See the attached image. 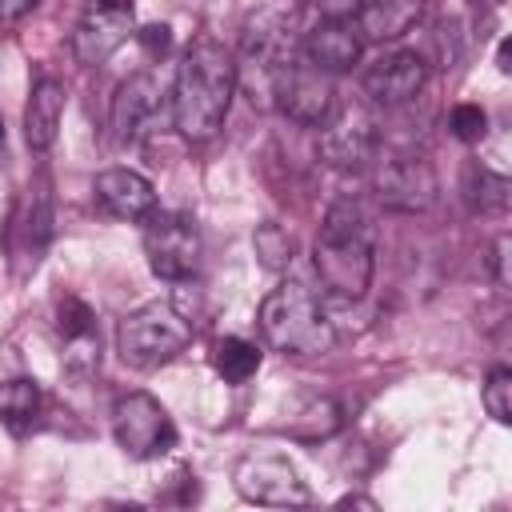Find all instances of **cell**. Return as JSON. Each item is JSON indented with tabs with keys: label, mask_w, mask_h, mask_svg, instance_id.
Instances as JSON below:
<instances>
[{
	"label": "cell",
	"mask_w": 512,
	"mask_h": 512,
	"mask_svg": "<svg viewBox=\"0 0 512 512\" xmlns=\"http://www.w3.org/2000/svg\"><path fill=\"white\" fill-rule=\"evenodd\" d=\"M468 200H472V208L500 216V212L508 208V180H504V176H496V172H488V168H472Z\"/></svg>",
	"instance_id": "25"
},
{
	"label": "cell",
	"mask_w": 512,
	"mask_h": 512,
	"mask_svg": "<svg viewBox=\"0 0 512 512\" xmlns=\"http://www.w3.org/2000/svg\"><path fill=\"white\" fill-rule=\"evenodd\" d=\"M60 116H64V84L52 76H40L24 104V140L32 152L52 148V140L60 132Z\"/></svg>",
	"instance_id": "19"
},
{
	"label": "cell",
	"mask_w": 512,
	"mask_h": 512,
	"mask_svg": "<svg viewBox=\"0 0 512 512\" xmlns=\"http://www.w3.org/2000/svg\"><path fill=\"white\" fill-rule=\"evenodd\" d=\"M144 256L160 280H188L200 264V228L188 212L144 216Z\"/></svg>",
	"instance_id": "7"
},
{
	"label": "cell",
	"mask_w": 512,
	"mask_h": 512,
	"mask_svg": "<svg viewBox=\"0 0 512 512\" xmlns=\"http://www.w3.org/2000/svg\"><path fill=\"white\" fill-rule=\"evenodd\" d=\"M364 52V36L360 28L352 24V16H324L312 32H304L300 40V56L308 64H316L320 72L336 76V72H348Z\"/></svg>",
	"instance_id": "15"
},
{
	"label": "cell",
	"mask_w": 512,
	"mask_h": 512,
	"mask_svg": "<svg viewBox=\"0 0 512 512\" xmlns=\"http://www.w3.org/2000/svg\"><path fill=\"white\" fill-rule=\"evenodd\" d=\"M40 412H44V392L36 380L16 376L0 384V424L12 436H28L40 424Z\"/></svg>",
	"instance_id": "20"
},
{
	"label": "cell",
	"mask_w": 512,
	"mask_h": 512,
	"mask_svg": "<svg viewBox=\"0 0 512 512\" xmlns=\"http://www.w3.org/2000/svg\"><path fill=\"white\" fill-rule=\"evenodd\" d=\"M440 192L436 168L420 152H392L376 168V200L392 212H424Z\"/></svg>",
	"instance_id": "8"
},
{
	"label": "cell",
	"mask_w": 512,
	"mask_h": 512,
	"mask_svg": "<svg viewBox=\"0 0 512 512\" xmlns=\"http://www.w3.org/2000/svg\"><path fill=\"white\" fill-rule=\"evenodd\" d=\"M92 192H96V200L104 204V212H112V216H120V220H144V216L156 212V192H152V184H148L140 172H132V168H104V172L96 176Z\"/></svg>",
	"instance_id": "17"
},
{
	"label": "cell",
	"mask_w": 512,
	"mask_h": 512,
	"mask_svg": "<svg viewBox=\"0 0 512 512\" xmlns=\"http://www.w3.org/2000/svg\"><path fill=\"white\" fill-rule=\"evenodd\" d=\"M340 504H360V508H376V500H364V496H344Z\"/></svg>",
	"instance_id": "33"
},
{
	"label": "cell",
	"mask_w": 512,
	"mask_h": 512,
	"mask_svg": "<svg viewBox=\"0 0 512 512\" xmlns=\"http://www.w3.org/2000/svg\"><path fill=\"white\" fill-rule=\"evenodd\" d=\"M212 368H216L220 380L244 384V380H252L256 368H260V348H256L252 340H244V336H220V340L212 344Z\"/></svg>",
	"instance_id": "21"
},
{
	"label": "cell",
	"mask_w": 512,
	"mask_h": 512,
	"mask_svg": "<svg viewBox=\"0 0 512 512\" xmlns=\"http://www.w3.org/2000/svg\"><path fill=\"white\" fill-rule=\"evenodd\" d=\"M56 332L76 348V356L96 360L92 344H96V316L80 296H60L56 304Z\"/></svg>",
	"instance_id": "22"
},
{
	"label": "cell",
	"mask_w": 512,
	"mask_h": 512,
	"mask_svg": "<svg viewBox=\"0 0 512 512\" xmlns=\"http://www.w3.org/2000/svg\"><path fill=\"white\" fill-rule=\"evenodd\" d=\"M48 240H52V192H48V180L40 176L36 184H28V192L20 196L8 220V256H12L16 276L40 264Z\"/></svg>",
	"instance_id": "10"
},
{
	"label": "cell",
	"mask_w": 512,
	"mask_h": 512,
	"mask_svg": "<svg viewBox=\"0 0 512 512\" xmlns=\"http://www.w3.org/2000/svg\"><path fill=\"white\" fill-rule=\"evenodd\" d=\"M504 260H508V236H500V240H496V252H492V264H496V280H500V284H508Z\"/></svg>",
	"instance_id": "30"
},
{
	"label": "cell",
	"mask_w": 512,
	"mask_h": 512,
	"mask_svg": "<svg viewBox=\"0 0 512 512\" xmlns=\"http://www.w3.org/2000/svg\"><path fill=\"white\" fill-rule=\"evenodd\" d=\"M424 16V0H356L352 24L364 40H400Z\"/></svg>",
	"instance_id": "18"
},
{
	"label": "cell",
	"mask_w": 512,
	"mask_h": 512,
	"mask_svg": "<svg viewBox=\"0 0 512 512\" xmlns=\"http://www.w3.org/2000/svg\"><path fill=\"white\" fill-rule=\"evenodd\" d=\"M136 40L144 44L148 56H168V48H172V28H168V24H148V28L136 32Z\"/></svg>",
	"instance_id": "28"
},
{
	"label": "cell",
	"mask_w": 512,
	"mask_h": 512,
	"mask_svg": "<svg viewBox=\"0 0 512 512\" xmlns=\"http://www.w3.org/2000/svg\"><path fill=\"white\" fill-rule=\"evenodd\" d=\"M340 428V408H336V400H312L296 420H292V436H300V440H320V436H332Z\"/></svg>",
	"instance_id": "23"
},
{
	"label": "cell",
	"mask_w": 512,
	"mask_h": 512,
	"mask_svg": "<svg viewBox=\"0 0 512 512\" xmlns=\"http://www.w3.org/2000/svg\"><path fill=\"white\" fill-rule=\"evenodd\" d=\"M192 336H196L192 320L172 300H152L120 320L116 348H120V360L132 368H160L176 360L192 344Z\"/></svg>",
	"instance_id": "4"
},
{
	"label": "cell",
	"mask_w": 512,
	"mask_h": 512,
	"mask_svg": "<svg viewBox=\"0 0 512 512\" xmlns=\"http://www.w3.org/2000/svg\"><path fill=\"white\" fill-rule=\"evenodd\" d=\"M96 4H100V8H116V12H132L136 0H96Z\"/></svg>",
	"instance_id": "32"
},
{
	"label": "cell",
	"mask_w": 512,
	"mask_h": 512,
	"mask_svg": "<svg viewBox=\"0 0 512 512\" xmlns=\"http://www.w3.org/2000/svg\"><path fill=\"white\" fill-rule=\"evenodd\" d=\"M112 432L116 444L132 460H156L176 448V424L164 412V404L148 392H128L112 408Z\"/></svg>",
	"instance_id": "6"
},
{
	"label": "cell",
	"mask_w": 512,
	"mask_h": 512,
	"mask_svg": "<svg viewBox=\"0 0 512 512\" xmlns=\"http://www.w3.org/2000/svg\"><path fill=\"white\" fill-rule=\"evenodd\" d=\"M236 492L252 504H272V508H292L312 500L300 472L280 456H244L236 464Z\"/></svg>",
	"instance_id": "11"
},
{
	"label": "cell",
	"mask_w": 512,
	"mask_h": 512,
	"mask_svg": "<svg viewBox=\"0 0 512 512\" xmlns=\"http://www.w3.org/2000/svg\"><path fill=\"white\" fill-rule=\"evenodd\" d=\"M496 60H500V72H508V68H512V64H508V60H512V44H508V40H500V52H496Z\"/></svg>",
	"instance_id": "31"
},
{
	"label": "cell",
	"mask_w": 512,
	"mask_h": 512,
	"mask_svg": "<svg viewBox=\"0 0 512 512\" xmlns=\"http://www.w3.org/2000/svg\"><path fill=\"white\" fill-rule=\"evenodd\" d=\"M484 408L496 424L512 420V368H492L484 380Z\"/></svg>",
	"instance_id": "26"
},
{
	"label": "cell",
	"mask_w": 512,
	"mask_h": 512,
	"mask_svg": "<svg viewBox=\"0 0 512 512\" xmlns=\"http://www.w3.org/2000/svg\"><path fill=\"white\" fill-rule=\"evenodd\" d=\"M236 60L232 52L212 40V36H196L176 68L172 80V124L188 136V140H208L224 128V116L232 108L236 96Z\"/></svg>",
	"instance_id": "1"
},
{
	"label": "cell",
	"mask_w": 512,
	"mask_h": 512,
	"mask_svg": "<svg viewBox=\"0 0 512 512\" xmlns=\"http://www.w3.org/2000/svg\"><path fill=\"white\" fill-rule=\"evenodd\" d=\"M128 32H132V12H116V8L92 4L80 16L76 32H72V52H76L80 64H104L128 40Z\"/></svg>",
	"instance_id": "16"
},
{
	"label": "cell",
	"mask_w": 512,
	"mask_h": 512,
	"mask_svg": "<svg viewBox=\"0 0 512 512\" xmlns=\"http://www.w3.org/2000/svg\"><path fill=\"white\" fill-rule=\"evenodd\" d=\"M332 76L320 72L316 64H308L304 56H296L276 80H272V100L288 120L296 124H324L332 116Z\"/></svg>",
	"instance_id": "9"
},
{
	"label": "cell",
	"mask_w": 512,
	"mask_h": 512,
	"mask_svg": "<svg viewBox=\"0 0 512 512\" xmlns=\"http://www.w3.org/2000/svg\"><path fill=\"white\" fill-rule=\"evenodd\" d=\"M252 248L260 256V264L272 268V272H284L292 264V236L280 224H260L252 232Z\"/></svg>",
	"instance_id": "24"
},
{
	"label": "cell",
	"mask_w": 512,
	"mask_h": 512,
	"mask_svg": "<svg viewBox=\"0 0 512 512\" xmlns=\"http://www.w3.org/2000/svg\"><path fill=\"white\" fill-rule=\"evenodd\" d=\"M476 8H496V4H504V0H472Z\"/></svg>",
	"instance_id": "34"
},
{
	"label": "cell",
	"mask_w": 512,
	"mask_h": 512,
	"mask_svg": "<svg viewBox=\"0 0 512 512\" xmlns=\"http://www.w3.org/2000/svg\"><path fill=\"white\" fill-rule=\"evenodd\" d=\"M424 80H428L424 56H420V52H408V48H396V52L376 56V60L364 68V80H360V84H364V92H368L372 104L392 108V104L412 100V96L424 88Z\"/></svg>",
	"instance_id": "13"
},
{
	"label": "cell",
	"mask_w": 512,
	"mask_h": 512,
	"mask_svg": "<svg viewBox=\"0 0 512 512\" xmlns=\"http://www.w3.org/2000/svg\"><path fill=\"white\" fill-rule=\"evenodd\" d=\"M256 324H260V336H264L276 352L296 356V360L320 356V352H328V348L336 344L332 320L324 316L320 300H316L304 284H296V280L272 288V292L260 300Z\"/></svg>",
	"instance_id": "3"
},
{
	"label": "cell",
	"mask_w": 512,
	"mask_h": 512,
	"mask_svg": "<svg viewBox=\"0 0 512 512\" xmlns=\"http://www.w3.org/2000/svg\"><path fill=\"white\" fill-rule=\"evenodd\" d=\"M32 8H36V0H0V32L16 28Z\"/></svg>",
	"instance_id": "29"
},
{
	"label": "cell",
	"mask_w": 512,
	"mask_h": 512,
	"mask_svg": "<svg viewBox=\"0 0 512 512\" xmlns=\"http://www.w3.org/2000/svg\"><path fill=\"white\" fill-rule=\"evenodd\" d=\"M160 112H164V92H160V84H156L148 72L128 76V80L116 88V100H112V140H116V144H136V140H144V136L160 124Z\"/></svg>",
	"instance_id": "12"
},
{
	"label": "cell",
	"mask_w": 512,
	"mask_h": 512,
	"mask_svg": "<svg viewBox=\"0 0 512 512\" xmlns=\"http://www.w3.org/2000/svg\"><path fill=\"white\" fill-rule=\"evenodd\" d=\"M316 152L332 168H360L376 152V124L360 108H344L332 120H324V132L316 140Z\"/></svg>",
	"instance_id": "14"
},
{
	"label": "cell",
	"mask_w": 512,
	"mask_h": 512,
	"mask_svg": "<svg viewBox=\"0 0 512 512\" xmlns=\"http://www.w3.org/2000/svg\"><path fill=\"white\" fill-rule=\"evenodd\" d=\"M448 128H452L456 140L476 144V140H484V132H488V112H484L480 104H456V108L448 112Z\"/></svg>",
	"instance_id": "27"
},
{
	"label": "cell",
	"mask_w": 512,
	"mask_h": 512,
	"mask_svg": "<svg viewBox=\"0 0 512 512\" xmlns=\"http://www.w3.org/2000/svg\"><path fill=\"white\" fill-rule=\"evenodd\" d=\"M0 144H4V120H0Z\"/></svg>",
	"instance_id": "35"
},
{
	"label": "cell",
	"mask_w": 512,
	"mask_h": 512,
	"mask_svg": "<svg viewBox=\"0 0 512 512\" xmlns=\"http://www.w3.org/2000/svg\"><path fill=\"white\" fill-rule=\"evenodd\" d=\"M300 56V36L292 28V16L284 12H256L244 20L240 28V64L244 76H248V92H252V104L256 96L268 104L272 100V80Z\"/></svg>",
	"instance_id": "5"
},
{
	"label": "cell",
	"mask_w": 512,
	"mask_h": 512,
	"mask_svg": "<svg viewBox=\"0 0 512 512\" xmlns=\"http://www.w3.org/2000/svg\"><path fill=\"white\" fill-rule=\"evenodd\" d=\"M312 264L320 284L340 296L356 300L372 284V264H376V244H372V224L352 200H336L324 212V224L312 244Z\"/></svg>",
	"instance_id": "2"
}]
</instances>
